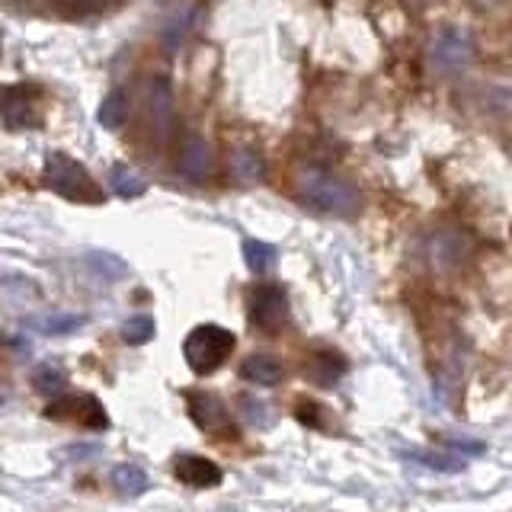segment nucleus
<instances>
[{"label":"nucleus","instance_id":"3","mask_svg":"<svg viewBox=\"0 0 512 512\" xmlns=\"http://www.w3.org/2000/svg\"><path fill=\"white\" fill-rule=\"evenodd\" d=\"M234 346H237V340L228 327L199 324V327H192L189 336L183 340V359L189 365V372L205 378V375H215L218 368L231 359Z\"/></svg>","mask_w":512,"mask_h":512},{"label":"nucleus","instance_id":"4","mask_svg":"<svg viewBox=\"0 0 512 512\" xmlns=\"http://www.w3.org/2000/svg\"><path fill=\"white\" fill-rule=\"evenodd\" d=\"M0 119L10 128V132H36L45 122V109H42V90L39 87H10L0 100Z\"/></svg>","mask_w":512,"mask_h":512},{"label":"nucleus","instance_id":"21","mask_svg":"<svg viewBox=\"0 0 512 512\" xmlns=\"http://www.w3.org/2000/svg\"><path fill=\"white\" fill-rule=\"evenodd\" d=\"M125 116H128V103H125V93H122V90L109 93L106 100H103V106H100V122H103L106 128H122Z\"/></svg>","mask_w":512,"mask_h":512},{"label":"nucleus","instance_id":"9","mask_svg":"<svg viewBox=\"0 0 512 512\" xmlns=\"http://www.w3.org/2000/svg\"><path fill=\"white\" fill-rule=\"evenodd\" d=\"M173 477L180 480L186 487H196V490H208V487H218L221 484V468L205 455H180L173 461Z\"/></svg>","mask_w":512,"mask_h":512},{"label":"nucleus","instance_id":"29","mask_svg":"<svg viewBox=\"0 0 512 512\" xmlns=\"http://www.w3.org/2000/svg\"><path fill=\"white\" fill-rule=\"evenodd\" d=\"M410 4H429V0H410Z\"/></svg>","mask_w":512,"mask_h":512},{"label":"nucleus","instance_id":"30","mask_svg":"<svg viewBox=\"0 0 512 512\" xmlns=\"http://www.w3.org/2000/svg\"><path fill=\"white\" fill-rule=\"evenodd\" d=\"M0 52H4V45H0Z\"/></svg>","mask_w":512,"mask_h":512},{"label":"nucleus","instance_id":"28","mask_svg":"<svg viewBox=\"0 0 512 512\" xmlns=\"http://www.w3.org/2000/svg\"><path fill=\"white\" fill-rule=\"evenodd\" d=\"M480 4H500V0H480Z\"/></svg>","mask_w":512,"mask_h":512},{"label":"nucleus","instance_id":"24","mask_svg":"<svg viewBox=\"0 0 512 512\" xmlns=\"http://www.w3.org/2000/svg\"><path fill=\"white\" fill-rule=\"evenodd\" d=\"M416 461H423L426 468H439V471H461L464 461L458 458H445V455H426V452H413Z\"/></svg>","mask_w":512,"mask_h":512},{"label":"nucleus","instance_id":"19","mask_svg":"<svg viewBox=\"0 0 512 512\" xmlns=\"http://www.w3.org/2000/svg\"><path fill=\"white\" fill-rule=\"evenodd\" d=\"M276 247L272 244H263V240H244V260H247V269L256 272V276H263L272 266H276Z\"/></svg>","mask_w":512,"mask_h":512},{"label":"nucleus","instance_id":"10","mask_svg":"<svg viewBox=\"0 0 512 512\" xmlns=\"http://www.w3.org/2000/svg\"><path fill=\"white\" fill-rule=\"evenodd\" d=\"M148 119L154 125V132L164 138L170 132L173 122V87L164 74H154L148 84Z\"/></svg>","mask_w":512,"mask_h":512},{"label":"nucleus","instance_id":"5","mask_svg":"<svg viewBox=\"0 0 512 512\" xmlns=\"http://www.w3.org/2000/svg\"><path fill=\"white\" fill-rule=\"evenodd\" d=\"M247 317L256 330L279 333L288 324V298L282 292V285H272V282L253 285L247 295Z\"/></svg>","mask_w":512,"mask_h":512},{"label":"nucleus","instance_id":"14","mask_svg":"<svg viewBox=\"0 0 512 512\" xmlns=\"http://www.w3.org/2000/svg\"><path fill=\"white\" fill-rule=\"evenodd\" d=\"M84 324H87V314H68V311H61V314H42V317H32L29 320V327L45 333V336H68V333L80 330Z\"/></svg>","mask_w":512,"mask_h":512},{"label":"nucleus","instance_id":"11","mask_svg":"<svg viewBox=\"0 0 512 512\" xmlns=\"http://www.w3.org/2000/svg\"><path fill=\"white\" fill-rule=\"evenodd\" d=\"M180 173L189 180H205L212 173V151L199 135H186L180 148Z\"/></svg>","mask_w":512,"mask_h":512},{"label":"nucleus","instance_id":"23","mask_svg":"<svg viewBox=\"0 0 512 512\" xmlns=\"http://www.w3.org/2000/svg\"><path fill=\"white\" fill-rule=\"evenodd\" d=\"M240 407H244V416H247V423L250 426H269L272 423V410L266 404H260V400H253V397H240Z\"/></svg>","mask_w":512,"mask_h":512},{"label":"nucleus","instance_id":"26","mask_svg":"<svg viewBox=\"0 0 512 512\" xmlns=\"http://www.w3.org/2000/svg\"><path fill=\"white\" fill-rule=\"evenodd\" d=\"M452 448H458V452H471V455L484 452V445H480V442H468V439H452Z\"/></svg>","mask_w":512,"mask_h":512},{"label":"nucleus","instance_id":"17","mask_svg":"<svg viewBox=\"0 0 512 512\" xmlns=\"http://www.w3.org/2000/svg\"><path fill=\"white\" fill-rule=\"evenodd\" d=\"M112 484H116L122 496H138L151 487V477L144 474V468H138V464H119V468L112 471Z\"/></svg>","mask_w":512,"mask_h":512},{"label":"nucleus","instance_id":"20","mask_svg":"<svg viewBox=\"0 0 512 512\" xmlns=\"http://www.w3.org/2000/svg\"><path fill=\"white\" fill-rule=\"evenodd\" d=\"M346 372V365L340 356H330V352H320V356L311 359V378L317 384H324V388H330V384L340 378Z\"/></svg>","mask_w":512,"mask_h":512},{"label":"nucleus","instance_id":"13","mask_svg":"<svg viewBox=\"0 0 512 512\" xmlns=\"http://www.w3.org/2000/svg\"><path fill=\"white\" fill-rule=\"evenodd\" d=\"M464 250H468V240H461V237H458V234H452V231H442V234H436V237H432V244H429L432 263H436L439 269L461 263Z\"/></svg>","mask_w":512,"mask_h":512},{"label":"nucleus","instance_id":"7","mask_svg":"<svg viewBox=\"0 0 512 512\" xmlns=\"http://www.w3.org/2000/svg\"><path fill=\"white\" fill-rule=\"evenodd\" d=\"M45 416L55 423H74L80 429H93V432L109 426L106 407L100 404V397H93V394H68V397L58 394V400H52V407L45 410Z\"/></svg>","mask_w":512,"mask_h":512},{"label":"nucleus","instance_id":"25","mask_svg":"<svg viewBox=\"0 0 512 512\" xmlns=\"http://www.w3.org/2000/svg\"><path fill=\"white\" fill-rule=\"evenodd\" d=\"M61 4H68V10H74V13H90V10L106 7L109 0H61Z\"/></svg>","mask_w":512,"mask_h":512},{"label":"nucleus","instance_id":"16","mask_svg":"<svg viewBox=\"0 0 512 512\" xmlns=\"http://www.w3.org/2000/svg\"><path fill=\"white\" fill-rule=\"evenodd\" d=\"M263 157L256 154V151H247V148H240L231 154V176L237 183H244V186H253V183H260L263 180Z\"/></svg>","mask_w":512,"mask_h":512},{"label":"nucleus","instance_id":"8","mask_svg":"<svg viewBox=\"0 0 512 512\" xmlns=\"http://www.w3.org/2000/svg\"><path fill=\"white\" fill-rule=\"evenodd\" d=\"M471 61H474V42L468 32L448 26L432 42V64L442 71H464Z\"/></svg>","mask_w":512,"mask_h":512},{"label":"nucleus","instance_id":"12","mask_svg":"<svg viewBox=\"0 0 512 512\" xmlns=\"http://www.w3.org/2000/svg\"><path fill=\"white\" fill-rule=\"evenodd\" d=\"M240 378L250 384H260V388H276V384L285 378V368L276 356L256 352V356H250L244 365H240Z\"/></svg>","mask_w":512,"mask_h":512},{"label":"nucleus","instance_id":"6","mask_svg":"<svg viewBox=\"0 0 512 512\" xmlns=\"http://www.w3.org/2000/svg\"><path fill=\"white\" fill-rule=\"evenodd\" d=\"M189 420L196 423L208 439H231L237 426L231 420V410L224 407V400L212 391H192L186 394Z\"/></svg>","mask_w":512,"mask_h":512},{"label":"nucleus","instance_id":"15","mask_svg":"<svg viewBox=\"0 0 512 512\" xmlns=\"http://www.w3.org/2000/svg\"><path fill=\"white\" fill-rule=\"evenodd\" d=\"M32 388L42 397H58L68 391V372L55 362H42L36 372H32Z\"/></svg>","mask_w":512,"mask_h":512},{"label":"nucleus","instance_id":"27","mask_svg":"<svg viewBox=\"0 0 512 512\" xmlns=\"http://www.w3.org/2000/svg\"><path fill=\"white\" fill-rule=\"evenodd\" d=\"M96 452H100L96 445H80V448H68L64 455H68V458H93Z\"/></svg>","mask_w":512,"mask_h":512},{"label":"nucleus","instance_id":"2","mask_svg":"<svg viewBox=\"0 0 512 512\" xmlns=\"http://www.w3.org/2000/svg\"><path fill=\"white\" fill-rule=\"evenodd\" d=\"M45 186L52 189L55 196L68 199L74 205H103L106 202V192L87 173V167L80 164V160L68 157L64 151L45 154Z\"/></svg>","mask_w":512,"mask_h":512},{"label":"nucleus","instance_id":"22","mask_svg":"<svg viewBox=\"0 0 512 512\" xmlns=\"http://www.w3.org/2000/svg\"><path fill=\"white\" fill-rule=\"evenodd\" d=\"M122 336H125V343H132V346L151 343V340H154V320H151V317H144V314L128 317V320H125V327H122Z\"/></svg>","mask_w":512,"mask_h":512},{"label":"nucleus","instance_id":"1","mask_svg":"<svg viewBox=\"0 0 512 512\" xmlns=\"http://www.w3.org/2000/svg\"><path fill=\"white\" fill-rule=\"evenodd\" d=\"M295 192L311 212L330 215V218H352L362 205L359 189L324 167H304L295 176Z\"/></svg>","mask_w":512,"mask_h":512},{"label":"nucleus","instance_id":"18","mask_svg":"<svg viewBox=\"0 0 512 512\" xmlns=\"http://www.w3.org/2000/svg\"><path fill=\"white\" fill-rule=\"evenodd\" d=\"M109 180H112V189H116L119 199H138V196H144V189H148V183H144L141 176L132 167H125V164L112 167Z\"/></svg>","mask_w":512,"mask_h":512}]
</instances>
